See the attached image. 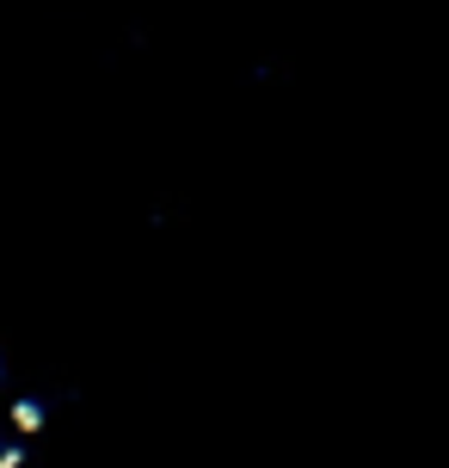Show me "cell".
<instances>
[{
	"instance_id": "obj_1",
	"label": "cell",
	"mask_w": 449,
	"mask_h": 468,
	"mask_svg": "<svg viewBox=\"0 0 449 468\" xmlns=\"http://www.w3.org/2000/svg\"><path fill=\"white\" fill-rule=\"evenodd\" d=\"M0 468H13V444H6V425H0Z\"/></svg>"
}]
</instances>
